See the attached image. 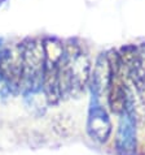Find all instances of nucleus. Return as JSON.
<instances>
[{
    "mask_svg": "<svg viewBox=\"0 0 145 155\" xmlns=\"http://www.w3.org/2000/svg\"><path fill=\"white\" fill-rule=\"evenodd\" d=\"M5 2H8V0H0V7H2V5H3V4H4V3H5Z\"/></svg>",
    "mask_w": 145,
    "mask_h": 155,
    "instance_id": "nucleus-8",
    "label": "nucleus"
},
{
    "mask_svg": "<svg viewBox=\"0 0 145 155\" xmlns=\"http://www.w3.org/2000/svg\"><path fill=\"white\" fill-rule=\"evenodd\" d=\"M137 147V111L130 91L126 107L119 115L116 134V151L118 155H135Z\"/></svg>",
    "mask_w": 145,
    "mask_h": 155,
    "instance_id": "nucleus-4",
    "label": "nucleus"
},
{
    "mask_svg": "<svg viewBox=\"0 0 145 155\" xmlns=\"http://www.w3.org/2000/svg\"><path fill=\"white\" fill-rule=\"evenodd\" d=\"M22 89V60L20 46L17 51H0V97L8 98Z\"/></svg>",
    "mask_w": 145,
    "mask_h": 155,
    "instance_id": "nucleus-5",
    "label": "nucleus"
},
{
    "mask_svg": "<svg viewBox=\"0 0 145 155\" xmlns=\"http://www.w3.org/2000/svg\"><path fill=\"white\" fill-rule=\"evenodd\" d=\"M123 69L126 71L127 77L134 85V87L140 98H144L145 94V67L144 59L137 51V46L127 45L119 51Z\"/></svg>",
    "mask_w": 145,
    "mask_h": 155,
    "instance_id": "nucleus-7",
    "label": "nucleus"
},
{
    "mask_svg": "<svg viewBox=\"0 0 145 155\" xmlns=\"http://www.w3.org/2000/svg\"><path fill=\"white\" fill-rule=\"evenodd\" d=\"M87 133L93 141L99 143L108 142L112 136L113 125L108 111L101 106L100 98L91 97V104L87 116Z\"/></svg>",
    "mask_w": 145,
    "mask_h": 155,
    "instance_id": "nucleus-6",
    "label": "nucleus"
},
{
    "mask_svg": "<svg viewBox=\"0 0 145 155\" xmlns=\"http://www.w3.org/2000/svg\"><path fill=\"white\" fill-rule=\"evenodd\" d=\"M44 47V71L43 91L48 104H57L63 94L61 87V63L65 55V45L57 38H45Z\"/></svg>",
    "mask_w": 145,
    "mask_h": 155,
    "instance_id": "nucleus-2",
    "label": "nucleus"
},
{
    "mask_svg": "<svg viewBox=\"0 0 145 155\" xmlns=\"http://www.w3.org/2000/svg\"><path fill=\"white\" fill-rule=\"evenodd\" d=\"M22 60V90L23 95L44 93V47L43 42L27 39L20 45Z\"/></svg>",
    "mask_w": 145,
    "mask_h": 155,
    "instance_id": "nucleus-3",
    "label": "nucleus"
},
{
    "mask_svg": "<svg viewBox=\"0 0 145 155\" xmlns=\"http://www.w3.org/2000/svg\"><path fill=\"white\" fill-rule=\"evenodd\" d=\"M91 73V59L87 51L75 42L67 43L61 63L62 94H80L89 84Z\"/></svg>",
    "mask_w": 145,
    "mask_h": 155,
    "instance_id": "nucleus-1",
    "label": "nucleus"
}]
</instances>
